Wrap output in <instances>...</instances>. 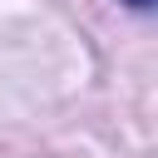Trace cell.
Wrapping results in <instances>:
<instances>
[{"label":"cell","instance_id":"1","mask_svg":"<svg viewBox=\"0 0 158 158\" xmlns=\"http://www.w3.org/2000/svg\"><path fill=\"white\" fill-rule=\"evenodd\" d=\"M123 5H133V10H148V5H153V0H123Z\"/></svg>","mask_w":158,"mask_h":158}]
</instances>
